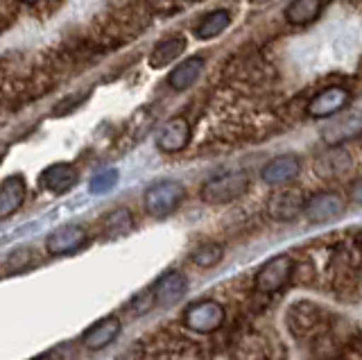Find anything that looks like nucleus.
Wrapping results in <instances>:
<instances>
[{"mask_svg":"<svg viewBox=\"0 0 362 360\" xmlns=\"http://www.w3.org/2000/svg\"><path fill=\"white\" fill-rule=\"evenodd\" d=\"M186 197V188L177 182H158L145 190V209L152 218H168Z\"/></svg>","mask_w":362,"mask_h":360,"instance_id":"2","label":"nucleus"},{"mask_svg":"<svg viewBox=\"0 0 362 360\" xmlns=\"http://www.w3.org/2000/svg\"><path fill=\"white\" fill-rule=\"evenodd\" d=\"M118 335H120V320L116 315H109V318H102L100 322H95L82 335V344L88 352H100V349L109 347Z\"/></svg>","mask_w":362,"mask_h":360,"instance_id":"14","label":"nucleus"},{"mask_svg":"<svg viewBox=\"0 0 362 360\" xmlns=\"http://www.w3.org/2000/svg\"><path fill=\"white\" fill-rule=\"evenodd\" d=\"M77 179H79V175L71 163H54L41 173V186L54 195H64L71 188H75Z\"/></svg>","mask_w":362,"mask_h":360,"instance_id":"15","label":"nucleus"},{"mask_svg":"<svg viewBox=\"0 0 362 360\" xmlns=\"http://www.w3.org/2000/svg\"><path fill=\"white\" fill-rule=\"evenodd\" d=\"M86 240H88V236H86L84 227H79V224H64V227L54 229L48 236L45 247H48V252L52 256H66V254L82 250Z\"/></svg>","mask_w":362,"mask_h":360,"instance_id":"10","label":"nucleus"},{"mask_svg":"<svg viewBox=\"0 0 362 360\" xmlns=\"http://www.w3.org/2000/svg\"><path fill=\"white\" fill-rule=\"evenodd\" d=\"M25 199V179L21 175L7 177L0 184V220L9 218L11 213H16Z\"/></svg>","mask_w":362,"mask_h":360,"instance_id":"16","label":"nucleus"},{"mask_svg":"<svg viewBox=\"0 0 362 360\" xmlns=\"http://www.w3.org/2000/svg\"><path fill=\"white\" fill-rule=\"evenodd\" d=\"M292 269H294V261L290 256L281 254L265 261L260 265L258 274H256V288L265 295H272V292H279L283 286L288 284L290 277H292Z\"/></svg>","mask_w":362,"mask_h":360,"instance_id":"4","label":"nucleus"},{"mask_svg":"<svg viewBox=\"0 0 362 360\" xmlns=\"http://www.w3.org/2000/svg\"><path fill=\"white\" fill-rule=\"evenodd\" d=\"M305 197L299 188H276L274 193L267 197V213L272 220L276 222H292L294 218L303 213Z\"/></svg>","mask_w":362,"mask_h":360,"instance_id":"5","label":"nucleus"},{"mask_svg":"<svg viewBox=\"0 0 362 360\" xmlns=\"http://www.w3.org/2000/svg\"><path fill=\"white\" fill-rule=\"evenodd\" d=\"M286 320H288V329L292 331V335L305 337L320 326L322 310L320 306H315L313 301H297L290 306Z\"/></svg>","mask_w":362,"mask_h":360,"instance_id":"12","label":"nucleus"},{"mask_svg":"<svg viewBox=\"0 0 362 360\" xmlns=\"http://www.w3.org/2000/svg\"><path fill=\"white\" fill-rule=\"evenodd\" d=\"M252 3H256V5H265V3H269V0H252Z\"/></svg>","mask_w":362,"mask_h":360,"instance_id":"29","label":"nucleus"},{"mask_svg":"<svg viewBox=\"0 0 362 360\" xmlns=\"http://www.w3.org/2000/svg\"><path fill=\"white\" fill-rule=\"evenodd\" d=\"M349 100L351 95L344 86H328L310 100L308 114L313 118H331L349 105Z\"/></svg>","mask_w":362,"mask_h":360,"instance_id":"11","label":"nucleus"},{"mask_svg":"<svg viewBox=\"0 0 362 360\" xmlns=\"http://www.w3.org/2000/svg\"><path fill=\"white\" fill-rule=\"evenodd\" d=\"M349 195H351V199L356 202V204H360V207H362V179H358V182H356L354 186H351Z\"/></svg>","mask_w":362,"mask_h":360,"instance_id":"28","label":"nucleus"},{"mask_svg":"<svg viewBox=\"0 0 362 360\" xmlns=\"http://www.w3.org/2000/svg\"><path fill=\"white\" fill-rule=\"evenodd\" d=\"M21 3H28V5H32V3H39V0H21Z\"/></svg>","mask_w":362,"mask_h":360,"instance_id":"30","label":"nucleus"},{"mask_svg":"<svg viewBox=\"0 0 362 360\" xmlns=\"http://www.w3.org/2000/svg\"><path fill=\"white\" fill-rule=\"evenodd\" d=\"M360 134H362V116L349 114L344 118L335 120L333 125H328L322 132V139L326 145H344L346 141L360 137Z\"/></svg>","mask_w":362,"mask_h":360,"instance_id":"17","label":"nucleus"},{"mask_svg":"<svg viewBox=\"0 0 362 360\" xmlns=\"http://www.w3.org/2000/svg\"><path fill=\"white\" fill-rule=\"evenodd\" d=\"M116 184H118V170L109 168V170H102V173L90 177L88 190L93 195H105V193H109V190L116 188Z\"/></svg>","mask_w":362,"mask_h":360,"instance_id":"24","label":"nucleus"},{"mask_svg":"<svg viewBox=\"0 0 362 360\" xmlns=\"http://www.w3.org/2000/svg\"><path fill=\"white\" fill-rule=\"evenodd\" d=\"M186 50V37L184 35H173L163 41H158L154 50L150 52V66L152 69H163L170 62H175L177 57H181V52Z\"/></svg>","mask_w":362,"mask_h":360,"instance_id":"19","label":"nucleus"},{"mask_svg":"<svg viewBox=\"0 0 362 360\" xmlns=\"http://www.w3.org/2000/svg\"><path fill=\"white\" fill-rule=\"evenodd\" d=\"M222 256H224V247L220 243H204L190 254V261L195 263L197 267L209 269V267L218 265L222 261Z\"/></svg>","mask_w":362,"mask_h":360,"instance_id":"23","label":"nucleus"},{"mask_svg":"<svg viewBox=\"0 0 362 360\" xmlns=\"http://www.w3.org/2000/svg\"><path fill=\"white\" fill-rule=\"evenodd\" d=\"M156 306V297H154V290H143L139 292L132 301H129V313L134 318H141V315H147L152 308Z\"/></svg>","mask_w":362,"mask_h":360,"instance_id":"25","label":"nucleus"},{"mask_svg":"<svg viewBox=\"0 0 362 360\" xmlns=\"http://www.w3.org/2000/svg\"><path fill=\"white\" fill-rule=\"evenodd\" d=\"M190 143V125L184 116L170 118L165 125L156 132V148L161 152L175 154L181 152Z\"/></svg>","mask_w":362,"mask_h":360,"instance_id":"9","label":"nucleus"},{"mask_svg":"<svg viewBox=\"0 0 362 360\" xmlns=\"http://www.w3.org/2000/svg\"><path fill=\"white\" fill-rule=\"evenodd\" d=\"M204 66H206V62H204V57H199V54L181 62L177 69L168 75L170 88H173V91H186V88H190L199 80V75L204 73Z\"/></svg>","mask_w":362,"mask_h":360,"instance_id":"18","label":"nucleus"},{"mask_svg":"<svg viewBox=\"0 0 362 360\" xmlns=\"http://www.w3.org/2000/svg\"><path fill=\"white\" fill-rule=\"evenodd\" d=\"M132 229H134V218L129 209L111 211L109 216H105V222H102V233L109 240H118L122 236H127Z\"/></svg>","mask_w":362,"mask_h":360,"instance_id":"21","label":"nucleus"},{"mask_svg":"<svg viewBox=\"0 0 362 360\" xmlns=\"http://www.w3.org/2000/svg\"><path fill=\"white\" fill-rule=\"evenodd\" d=\"M229 23H231L229 12H224V9H215V12H209L202 18V23L195 28V37L202 41H209L213 37L222 35V32L229 28Z\"/></svg>","mask_w":362,"mask_h":360,"instance_id":"22","label":"nucleus"},{"mask_svg":"<svg viewBox=\"0 0 362 360\" xmlns=\"http://www.w3.org/2000/svg\"><path fill=\"white\" fill-rule=\"evenodd\" d=\"M247 188L249 179L245 173H222L202 186V199L211 207L231 204L247 193Z\"/></svg>","mask_w":362,"mask_h":360,"instance_id":"1","label":"nucleus"},{"mask_svg":"<svg viewBox=\"0 0 362 360\" xmlns=\"http://www.w3.org/2000/svg\"><path fill=\"white\" fill-rule=\"evenodd\" d=\"M324 9L322 0H292L286 7V21L292 25H308L320 18Z\"/></svg>","mask_w":362,"mask_h":360,"instance_id":"20","label":"nucleus"},{"mask_svg":"<svg viewBox=\"0 0 362 360\" xmlns=\"http://www.w3.org/2000/svg\"><path fill=\"white\" fill-rule=\"evenodd\" d=\"M152 290H154V297H156V306L170 308L186 297L188 279L181 272H177V269H170V272L161 274L154 281Z\"/></svg>","mask_w":362,"mask_h":360,"instance_id":"8","label":"nucleus"},{"mask_svg":"<svg viewBox=\"0 0 362 360\" xmlns=\"http://www.w3.org/2000/svg\"><path fill=\"white\" fill-rule=\"evenodd\" d=\"M3 156H5V148H0V161H3Z\"/></svg>","mask_w":362,"mask_h":360,"instance_id":"31","label":"nucleus"},{"mask_svg":"<svg viewBox=\"0 0 362 360\" xmlns=\"http://www.w3.org/2000/svg\"><path fill=\"white\" fill-rule=\"evenodd\" d=\"M301 170V159L297 154H279L276 159H272L263 170H260V179L269 186H281L292 182Z\"/></svg>","mask_w":362,"mask_h":360,"instance_id":"13","label":"nucleus"},{"mask_svg":"<svg viewBox=\"0 0 362 360\" xmlns=\"http://www.w3.org/2000/svg\"><path fill=\"white\" fill-rule=\"evenodd\" d=\"M34 261V252L30 250V247H21L18 252L11 254L9 263H7V269H11V272H21V269L30 267Z\"/></svg>","mask_w":362,"mask_h":360,"instance_id":"26","label":"nucleus"},{"mask_svg":"<svg viewBox=\"0 0 362 360\" xmlns=\"http://www.w3.org/2000/svg\"><path fill=\"white\" fill-rule=\"evenodd\" d=\"M313 170L324 182H333V179L344 177L351 170V154L342 145H328L324 152L315 156Z\"/></svg>","mask_w":362,"mask_h":360,"instance_id":"7","label":"nucleus"},{"mask_svg":"<svg viewBox=\"0 0 362 360\" xmlns=\"http://www.w3.org/2000/svg\"><path fill=\"white\" fill-rule=\"evenodd\" d=\"M222 322H224V308L222 303L213 299H202L190 303L184 313L186 329L195 333H213L215 329H220Z\"/></svg>","mask_w":362,"mask_h":360,"instance_id":"3","label":"nucleus"},{"mask_svg":"<svg viewBox=\"0 0 362 360\" xmlns=\"http://www.w3.org/2000/svg\"><path fill=\"white\" fill-rule=\"evenodd\" d=\"M344 199L335 190H320L313 197L305 199V218H308L313 224H324L331 222L335 218H339L344 213Z\"/></svg>","mask_w":362,"mask_h":360,"instance_id":"6","label":"nucleus"},{"mask_svg":"<svg viewBox=\"0 0 362 360\" xmlns=\"http://www.w3.org/2000/svg\"><path fill=\"white\" fill-rule=\"evenodd\" d=\"M86 98H88V91L79 93V95H75V98H66V100H62V103L54 107V114H57V116L68 114V111H73V109H77L79 105H82Z\"/></svg>","mask_w":362,"mask_h":360,"instance_id":"27","label":"nucleus"}]
</instances>
